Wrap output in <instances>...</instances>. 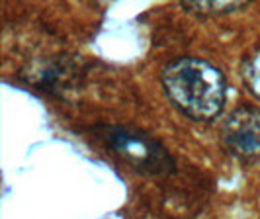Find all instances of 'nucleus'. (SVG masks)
I'll list each match as a JSON object with an SVG mask.
<instances>
[{"instance_id":"nucleus-1","label":"nucleus","mask_w":260,"mask_h":219,"mask_svg":"<svg viewBox=\"0 0 260 219\" xmlns=\"http://www.w3.org/2000/svg\"><path fill=\"white\" fill-rule=\"evenodd\" d=\"M160 80L170 102L198 121L213 119L225 104V78L208 61L176 59L167 65Z\"/></svg>"},{"instance_id":"nucleus-3","label":"nucleus","mask_w":260,"mask_h":219,"mask_svg":"<svg viewBox=\"0 0 260 219\" xmlns=\"http://www.w3.org/2000/svg\"><path fill=\"white\" fill-rule=\"evenodd\" d=\"M225 147L241 159H260V110L243 106L233 110L221 126Z\"/></svg>"},{"instance_id":"nucleus-4","label":"nucleus","mask_w":260,"mask_h":219,"mask_svg":"<svg viewBox=\"0 0 260 219\" xmlns=\"http://www.w3.org/2000/svg\"><path fill=\"white\" fill-rule=\"evenodd\" d=\"M245 2H188L184 4L186 10H192V12H215V14H221V12H231V10H239L243 8Z\"/></svg>"},{"instance_id":"nucleus-5","label":"nucleus","mask_w":260,"mask_h":219,"mask_svg":"<svg viewBox=\"0 0 260 219\" xmlns=\"http://www.w3.org/2000/svg\"><path fill=\"white\" fill-rule=\"evenodd\" d=\"M243 73H245V80H247L248 88L260 98V51L254 53L245 63Z\"/></svg>"},{"instance_id":"nucleus-2","label":"nucleus","mask_w":260,"mask_h":219,"mask_svg":"<svg viewBox=\"0 0 260 219\" xmlns=\"http://www.w3.org/2000/svg\"><path fill=\"white\" fill-rule=\"evenodd\" d=\"M104 141L141 172L165 174L174 168L169 153L143 131L114 126L104 131Z\"/></svg>"}]
</instances>
